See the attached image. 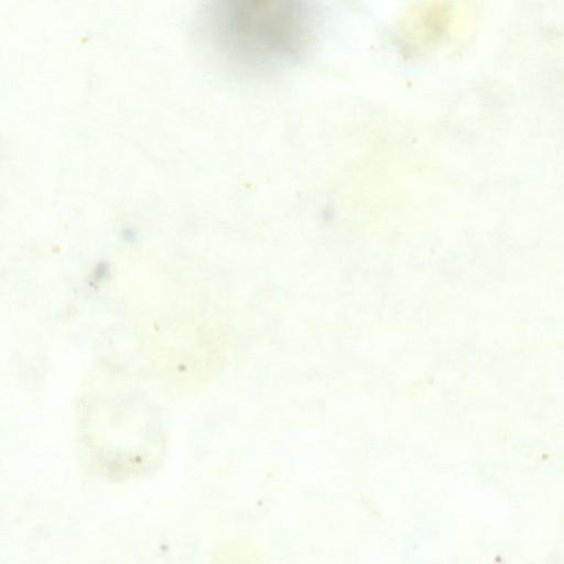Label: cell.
Instances as JSON below:
<instances>
[{"mask_svg":"<svg viewBox=\"0 0 564 564\" xmlns=\"http://www.w3.org/2000/svg\"><path fill=\"white\" fill-rule=\"evenodd\" d=\"M318 0H206L202 26L235 68L272 74L300 62L319 25Z\"/></svg>","mask_w":564,"mask_h":564,"instance_id":"obj_1","label":"cell"}]
</instances>
